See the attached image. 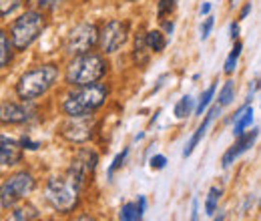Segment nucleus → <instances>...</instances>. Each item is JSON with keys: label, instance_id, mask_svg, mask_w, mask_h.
Returning <instances> with one entry per match:
<instances>
[{"label": "nucleus", "instance_id": "nucleus-1", "mask_svg": "<svg viewBox=\"0 0 261 221\" xmlns=\"http://www.w3.org/2000/svg\"><path fill=\"white\" fill-rule=\"evenodd\" d=\"M59 81V68L55 64H40L27 70L16 83V95L22 101H34L46 95Z\"/></svg>", "mask_w": 261, "mask_h": 221}, {"label": "nucleus", "instance_id": "nucleus-2", "mask_svg": "<svg viewBox=\"0 0 261 221\" xmlns=\"http://www.w3.org/2000/svg\"><path fill=\"white\" fill-rule=\"evenodd\" d=\"M109 96V89L102 83H93V85H83L79 91L66 95L63 101V111L68 117H81V115H93L98 107L105 105Z\"/></svg>", "mask_w": 261, "mask_h": 221}, {"label": "nucleus", "instance_id": "nucleus-3", "mask_svg": "<svg viewBox=\"0 0 261 221\" xmlns=\"http://www.w3.org/2000/svg\"><path fill=\"white\" fill-rule=\"evenodd\" d=\"M107 75V63L97 53H85L76 55L68 66H66V83L72 87H83V85H93L98 83Z\"/></svg>", "mask_w": 261, "mask_h": 221}, {"label": "nucleus", "instance_id": "nucleus-4", "mask_svg": "<svg viewBox=\"0 0 261 221\" xmlns=\"http://www.w3.org/2000/svg\"><path fill=\"white\" fill-rule=\"evenodd\" d=\"M46 29V18L38 10H27L10 27V44L16 51H27Z\"/></svg>", "mask_w": 261, "mask_h": 221}, {"label": "nucleus", "instance_id": "nucleus-5", "mask_svg": "<svg viewBox=\"0 0 261 221\" xmlns=\"http://www.w3.org/2000/svg\"><path fill=\"white\" fill-rule=\"evenodd\" d=\"M79 191L81 187L72 181L68 175L65 179L61 177H50L46 183V201L61 213H68L76 207L79 203Z\"/></svg>", "mask_w": 261, "mask_h": 221}, {"label": "nucleus", "instance_id": "nucleus-6", "mask_svg": "<svg viewBox=\"0 0 261 221\" xmlns=\"http://www.w3.org/2000/svg\"><path fill=\"white\" fill-rule=\"evenodd\" d=\"M34 187H36V181H34L33 175L27 173V171H20V173L8 177L0 187V207H4V209L14 207L20 199L31 195Z\"/></svg>", "mask_w": 261, "mask_h": 221}, {"label": "nucleus", "instance_id": "nucleus-7", "mask_svg": "<svg viewBox=\"0 0 261 221\" xmlns=\"http://www.w3.org/2000/svg\"><path fill=\"white\" fill-rule=\"evenodd\" d=\"M98 42V31L93 22H81L79 27H74L68 38H66L65 51L68 55L76 57V55H85L91 53V48Z\"/></svg>", "mask_w": 261, "mask_h": 221}, {"label": "nucleus", "instance_id": "nucleus-8", "mask_svg": "<svg viewBox=\"0 0 261 221\" xmlns=\"http://www.w3.org/2000/svg\"><path fill=\"white\" fill-rule=\"evenodd\" d=\"M129 38V24L123 20H109L102 31L98 32V44L102 48V53L111 55L117 53Z\"/></svg>", "mask_w": 261, "mask_h": 221}, {"label": "nucleus", "instance_id": "nucleus-9", "mask_svg": "<svg viewBox=\"0 0 261 221\" xmlns=\"http://www.w3.org/2000/svg\"><path fill=\"white\" fill-rule=\"evenodd\" d=\"M97 119L93 115H81V117H68L61 135L70 143H85L93 137Z\"/></svg>", "mask_w": 261, "mask_h": 221}, {"label": "nucleus", "instance_id": "nucleus-10", "mask_svg": "<svg viewBox=\"0 0 261 221\" xmlns=\"http://www.w3.org/2000/svg\"><path fill=\"white\" fill-rule=\"evenodd\" d=\"M97 153L91 151V149H81L74 159H72V165H70V171L68 175L72 177V181L83 189L89 181V177H93L95 169H97Z\"/></svg>", "mask_w": 261, "mask_h": 221}, {"label": "nucleus", "instance_id": "nucleus-11", "mask_svg": "<svg viewBox=\"0 0 261 221\" xmlns=\"http://www.w3.org/2000/svg\"><path fill=\"white\" fill-rule=\"evenodd\" d=\"M29 101L24 103H2L0 105V123L4 125H22V123H29L34 117V109L31 105H27Z\"/></svg>", "mask_w": 261, "mask_h": 221}, {"label": "nucleus", "instance_id": "nucleus-12", "mask_svg": "<svg viewBox=\"0 0 261 221\" xmlns=\"http://www.w3.org/2000/svg\"><path fill=\"white\" fill-rule=\"evenodd\" d=\"M20 159H22V147H20V143L14 141V139H10V137L0 135V165L10 167V165L20 163Z\"/></svg>", "mask_w": 261, "mask_h": 221}, {"label": "nucleus", "instance_id": "nucleus-13", "mask_svg": "<svg viewBox=\"0 0 261 221\" xmlns=\"http://www.w3.org/2000/svg\"><path fill=\"white\" fill-rule=\"evenodd\" d=\"M257 135H259V131L257 129H253L251 133H241V135H237V141H235V145L229 149L227 153L223 155V167H229L235 159L239 157L241 153H245L253 143H255V139H257Z\"/></svg>", "mask_w": 261, "mask_h": 221}, {"label": "nucleus", "instance_id": "nucleus-14", "mask_svg": "<svg viewBox=\"0 0 261 221\" xmlns=\"http://www.w3.org/2000/svg\"><path fill=\"white\" fill-rule=\"evenodd\" d=\"M219 111H221V107H219V105H215V107H213V109H211V111L207 113L205 121H203V123L199 125V129L195 131V135H193V137H191V141L187 143V147H185V151H183V157H189V155L193 153V149H195L197 145H199V141L203 139V135L207 133V127L213 123V119L217 117V113H219Z\"/></svg>", "mask_w": 261, "mask_h": 221}, {"label": "nucleus", "instance_id": "nucleus-15", "mask_svg": "<svg viewBox=\"0 0 261 221\" xmlns=\"http://www.w3.org/2000/svg\"><path fill=\"white\" fill-rule=\"evenodd\" d=\"M251 121H253V109L251 107H243L237 115H235V127H233V133H235V137L237 135H241L247 127L251 125Z\"/></svg>", "mask_w": 261, "mask_h": 221}, {"label": "nucleus", "instance_id": "nucleus-16", "mask_svg": "<svg viewBox=\"0 0 261 221\" xmlns=\"http://www.w3.org/2000/svg\"><path fill=\"white\" fill-rule=\"evenodd\" d=\"M145 44H147V48L151 53H161L165 46H167V40H165L163 32L151 31L147 32V36H145Z\"/></svg>", "mask_w": 261, "mask_h": 221}, {"label": "nucleus", "instance_id": "nucleus-17", "mask_svg": "<svg viewBox=\"0 0 261 221\" xmlns=\"http://www.w3.org/2000/svg\"><path fill=\"white\" fill-rule=\"evenodd\" d=\"M12 44H10V38L6 36V32L0 31V68H4L6 64L12 61Z\"/></svg>", "mask_w": 261, "mask_h": 221}, {"label": "nucleus", "instance_id": "nucleus-18", "mask_svg": "<svg viewBox=\"0 0 261 221\" xmlns=\"http://www.w3.org/2000/svg\"><path fill=\"white\" fill-rule=\"evenodd\" d=\"M119 217H121V221H141L143 213L139 211L137 203H125V205L121 207Z\"/></svg>", "mask_w": 261, "mask_h": 221}, {"label": "nucleus", "instance_id": "nucleus-19", "mask_svg": "<svg viewBox=\"0 0 261 221\" xmlns=\"http://www.w3.org/2000/svg\"><path fill=\"white\" fill-rule=\"evenodd\" d=\"M191 111H193V99L189 95H185L175 105V117L177 119H185L187 115H191Z\"/></svg>", "mask_w": 261, "mask_h": 221}, {"label": "nucleus", "instance_id": "nucleus-20", "mask_svg": "<svg viewBox=\"0 0 261 221\" xmlns=\"http://www.w3.org/2000/svg\"><path fill=\"white\" fill-rule=\"evenodd\" d=\"M34 217H36L34 207H18L8 215L6 221H34Z\"/></svg>", "mask_w": 261, "mask_h": 221}, {"label": "nucleus", "instance_id": "nucleus-21", "mask_svg": "<svg viewBox=\"0 0 261 221\" xmlns=\"http://www.w3.org/2000/svg\"><path fill=\"white\" fill-rule=\"evenodd\" d=\"M219 197H221V189H219V187H211V189H209L207 201H205V213H207V215H213V213H215L217 203H219Z\"/></svg>", "mask_w": 261, "mask_h": 221}, {"label": "nucleus", "instance_id": "nucleus-22", "mask_svg": "<svg viewBox=\"0 0 261 221\" xmlns=\"http://www.w3.org/2000/svg\"><path fill=\"white\" fill-rule=\"evenodd\" d=\"M233 99H235V85H233V81H227V83L223 85L221 93H219V107H227V105H231Z\"/></svg>", "mask_w": 261, "mask_h": 221}, {"label": "nucleus", "instance_id": "nucleus-23", "mask_svg": "<svg viewBox=\"0 0 261 221\" xmlns=\"http://www.w3.org/2000/svg\"><path fill=\"white\" fill-rule=\"evenodd\" d=\"M241 48H243V44H241V42H235L233 51L229 53L227 61H225V72H227V75H233V70H235V66H237V59H239V55H241Z\"/></svg>", "mask_w": 261, "mask_h": 221}, {"label": "nucleus", "instance_id": "nucleus-24", "mask_svg": "<svg viewBox=\"0 0 261 221\" xmlns=\"http://www.w3.org/2000/svg\"><path fill=\"white\" fill-rule=\"evenodd\" d=\"M215 91H217V87L215 85H211L203 95H201V99H199V105H197V109H195V113L197 115H203V111L207 109V105L211 103V99L215 96Z\"/></svg>", "mask_w": 261, "mask_h": 221}, {"label": "nucleus", "instance_id": "nucleus-25", "mask_svg": "<svg viewBox=\"0 0 261 221\" xmlns=\"http://www.w3.org/2000/svg\"><path fill=\"white\" fill-rule=\"evenodd\" d=\"M20 4H22V0H0V18L12 14Z\"/></svg>", "mask_w": 261, "mask_h": 221}, {"label": "nucleus", "instance_id": "nucleus-26", "mask_svg": "<svg viewBox=\"0 0 261 221\" xmlns=\"http://www.w3.org/2000/svg\"><path fill=\"white\" fill-rule=\"evenodd\" d=\"M175 6H177V0H161V2H159V6H157V14H159V18L163 20L165 16L173 14Z\"/></svg>", "mask_w": 261, "mask_h": 221}, {"label": "nucleus", "instance_id": "nucleus-27", "mask_svg": "<svg viewBox=\"0 0 261 221\" xmlns=\"http://www.w3.org/2000/svg\"><path fill=\"white\" fill-rule=\"evenodd\" d=\"M127 155H129V149H123V151H121L117 157L113 159V163H111V167H109V177H113V175H115V171L123 167V163H125Z\"/></svg>", "mask_w": 261, "mask_h": 221}, {"label": "nucleus", "instance_id": "nucleus-28", "mask_svg": "<svg viewBox=\"0 0 261 221\" xmlns=\"http://www.w3.org/2000/svg\"><path fill=\"white\" fill-rule=\"evenodd\" d=\"M145 48H147V44H145V36H137V40H135V51H137V59H139V63H147V55H145Z\"/></svg>", "mask_w": 261, "mask_h": 221}, {"label": "nucleus", "instance_id": "nucleus-29", "mask_svg": "<svg viewBox=\"0 0 261 221\" xmlns=\"http://www.w3.org/2000/svg\"><path fill=\"white\" fill-rule=\"evenodd\" d=\"M213 16H209L207 14V18H205V22L201 24V38H207L209 36V32H211V29H213Z\"/></svg>", "mask_w": 261, "mask_h": 221}, {"label": "nucleus", "instance_id": "nucleus-30", "mask_svg": "<svg viewBox=\"0 0 261 221\" xmlns=\"http://www.w3.org/2000/svg\"><path fill=\"white\" fill-rule=\"evenodd\" d=\"M165 165H167V157L165 155H155V157L151 159V167L153 169H163Z\"/></svg>", "mask_w": 261, "mask_h": 221}, {"label": "nucleus", "instance_id": "nucleus-31", "mask_svg": "<svg viewBox=\"0 0 261 221\" xmlns=\"http://www.w3.org/2000/svg\"><path fill=\"white\" fill-rule=\"evenodd\" d=\"M20 147H22V149H38V143H36V141H31V139H22V141H20Z\"/></svg>", "mask_w": 261, "mask_h": 221}, {"label": "nucleus", "instance_id": "nucleus-32", "mask_svg": "<svg viewBox=\"0 0 261 221\" xmlns=\"http://www.w3.org/2000/svg\"><path fill=\"white\" fill-rule=\"evenodd\" d=\"M191 221H199V201L193 199L191 203Z\"/></svg>", "mask_w": 261, "mask_h": 221}, {"label": "nucleus", "instance_id": "nucleus-33", "mask_svg": "<svg viewBox=\"0 0 261 221\" xmlns=\"http://www.w3.org/2000/svg\"><path fill=\"white\" fill-rule=\"evenodd\" d=\"M137 207H139V211H141V213H145V207H147V199H145L143 195L139 197V201H137Z\"/></svg>", "mask_w": 261, "mask_h": 221}, {"label": "nucleus", "instance_id": "nucleus-34", "mask_svg": "<svg viewBox=\"0 0 261 221\" xmlns=\"http://www.w3.org/2000/svg\"><path fill=\"white\" fill-rule=\"evenodd\" d=\"M249 10H251V2H247V4L243 6V10H241V14H239V18H245V16L249 14Z\"/></svg>", "mask_w": 261, "mask_h": 221}, {"label": "nucleus", "instance_id": "nucleus-35", "mask_svg": "<svg viewBox=\"0 0 261 221\" xmlns=\"http://www.w3.org/2000/svg\"><path fill=\"white\" fill-rule=\"evenodd\" d=\"M209 10H211V4H209V2H205V4L201 6V16H203V14L207 16V14H209Z\"/></svg>", "mask_w": 261, "mask_h": 221}, {"label": "nucleus", "instance_id": "nucleus-36", "mask_svg": "<svg viewBox=\"0 0 261 221\" xmlns=\"http://www.w3.org/2000/svg\"><path fill=\"white\" fill-rule=\"evenodd\" d=\"M237 36H239V27L233 22V24H231V38H237Z\"/></svg>", "mask_w": 261, "mask_h": 221}, {"label": "nucleus", "instance_id": "nucleus-37", "mask_svg": "<svg viewBox=\"0 0 261 221\" xmlns=\"http://www.w3.org/2000/svg\"><path fill=\"white\" fill-rule=\"evenodd\" d=\"M74 221H95V219H93L91 215H81V217H76Z\"/></svg>", "mask_w": 261, "mask_h": 221}]
</instances>
